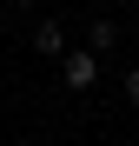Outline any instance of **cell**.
I'll return each mask as SVG.
<instances>
[{"instance_id":"1","label":"cell","mask_w":139,"mask_h":146,"mask_svg":"<svg viewBox=\"0 0 139 146\" xmlns=\"http://www.w3.org/2000/svg\"><path fill=\"white\" fill-rule=\"evenodd\" d=\"M93 80H99V53H93V46H66L60 53V86L66 93H86Z\"/></svg>"},{"instance_id":"2","label":"cell","mask_w":139,"mask_h":146,"mask_svg":"<svg viewBox=\"0 0 139 146\" xmlns=\"http://www.w3.org/2000/svg\"><path fill=\"white\" fill-rule=\"evenodd\" d=\"M66 46H73V40H66V20H40V27H33V53L40 60H60Z\"/></svg>"},{"instance_id":"3","label":"cell","mask_w":139,"mask_h":146,"mask_svg":"<svg viewBox=\"0 0 139 146\" xmlns=\"http://www.w3.org/2000/svg\"><path fill=\"white\" fill-rule=\"evenodd\" d=\"M86 46H93V53H113V46H119V20H93V27H86Z\"/></svg>"},{"instance_id":"4","label":"cell","mask_w":139,"mask_h":146,"mask_svg":"<svg viewBox=\"0 0 139 146\" xmlns=\"http://www.w3.org/2000/svg\"><path fill=\"white\" fill-rule=\"evenodd\" d=\"M119 93H126V106H139V66H126V73H119Z\"/></svg>"}]
</instances>
